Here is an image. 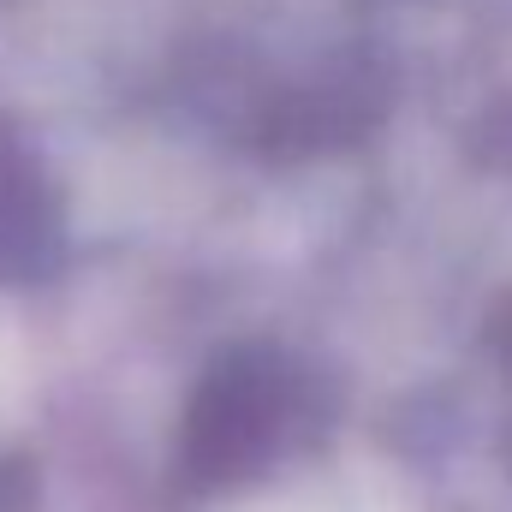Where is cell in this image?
I'll list each match as a JSON object with an SVG mask.
<instances>
[{
	"label": "cell",
	"mask_w": 512,
	"mask_h": 512,
	"mask_svg": "<svg viewBox=\"0 0 512 512\" xmlns=\"http://www.w3.org/2000/svg\"><path fill=\"white\" fill-rule=\"evenodd\" d=\"M304 411V376L268 352L239 346L227 352L191 399L185 423V471L197 483H239L256 465L274 459V447L292 435V417Z\"/></svg>",
	"instance_id": "6da1fadb"
}]
</instances>
